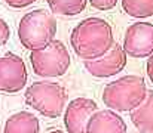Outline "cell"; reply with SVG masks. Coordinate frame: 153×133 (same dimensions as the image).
<instances>
[{
	"label": "cell",
	"instance_id": "12",
	"mask_svg": "<svg viewBox=\"0 0 153 133\" xmlns=\"http://www.w3.org/2000/svg\"><path fill=\"white\" fill-rule=\"evenodd\" d=\"M40 123L36 115L28 111H19L10 115L3 127V133H39Z\"/></svg>",
	"mask_w": 153,
	"mask_h": 133
},
{
	"label": "cell",
	"instance_id": "1",
	"mask_svg": "<svg viewBox=\"0 0 153 133\" xmlns=\"http://www.w3.org/2000/svg\"><path fill=\"white\" fill-rule=\"evenodd\" d=\"M114 42L111 25L98 16L82 19L70 34V46L82 61H94L105 55Z\"/></svg>",
	"mask_w": 153,
	"mask_h": 133
},
{
	"label": "cell",
	"instance_id": "18",
	"mask_svg": "<svg viewBox=\"0 0 153 133\" xmlns=\"http://www.w3.org/2000/svg\"><path fill=\"white\" fill-rule=\"evenodd\" d=\"M146 73H147V77L149 80L152 82L153 85V53L147 58V64H146Z\"/></svg>",
	"mask_w": 153,
	"mask_h": 133
},
{
	"label": "cell",
	"instance_id": "17",
	"mask_svg": "<svg viewBox=\"0 0 153 133\" xmlns=\"http://www.w3.org/2000/svg\"><path fill=\"white\" fill-rule=\"evenodd\" d=\"M36 0H4V3L12 7V9H22V7H27L30 4H33Z\"/></svg>",
	"mask_w": 153,
	"mask_h": 133
},
{
	"label": "cell",
	"instance_id": "13",
	"mask_svg": "<svg viewBox=\"0 0 153 133\" xmlns=\"http://www.w3.org/2000/svg\"><path fill=\"white\" fill-rule=\"evenodd\" d=\"M51 13L61 16H76L86 9L88 0H46Z\"/></svg>",
	"mask_w": 153,
	"mask_h": 133
},
{
	"label": "cell",
	"instance_id": "7",
	"mask_svg": "<svg viewBox=\"0 0 153 133\" xmlns=\"http://www.w3.org/2000/svg\"><path fill=\"white\" fill-rule=\"evenodd\" d=\"M27 79V67L18 55L7 52L0 56V92L18 93L25 87Z\"/></svg>",
	"mask_w": 153,
	"mask_h": 133
},
{
	"label": "cell",
	"instance_id": "14",
	"mask_svg": "<svg viewBox=\"0 0 153 133\" xmlns=\"http://www.w3.org/2000/svg\"><path fill=\"white\" fill-rule=\"evenodd\" d=\"M123 12L135 19L153 16V0H120Z\"/></svg>",
	"mask_w": 153,
	"mask_h": 133
},
{
	"label": "cell",
	"instance_id": "11",
	"mask_svg": "<svg viewBox=\"0 0 153 133\" xmlns=\"http://www.w3.org/2000/svg\"><path fill=\"white\" fill-rule=\"evenodd\" d=\"M129 118L138 133H153V90H147L144 101L129 111Z\"/></svg>",
	"mask_w": 153,
	"mask_h": 133
},
{
	"label": "cell",
	"instance_id": "3",
	"mask_svg": "<svg viewBox=\"0 0 153 133\" xmlns=\"http://www.w3.org/2000/svg\"><path fill=\"white\" fill-rule=\"evenodd\" d=\"M56 21L53 13L45 9L27 12L18 24V39L27 50H39L55 40Z\"/></svg>",
	"mask_w": 153,
	"mask_h": 133
},
{
	"label": "cell",
	"instance_id": "4",
	"mask_svg": "<svg viewBox=\"0 0 153 133\" xmlns=\"http://www.w3.org/2000/svg\"><path fill=\"white\" fill-rule=\"evenodd\" d=\"M24 101L46 118H58L67 105V90L55 82H36L25 89Z\"/></svg>",
	"mask_w": 153,
	"mask_h": 133
},
{
	"label": "cell",
	"instance_id": "2",
	"mask_svg": "<svg viewBox=\"0 0 153 133\" xmlns=\"http://www.w3.org/2000/svg\"><path fill=\"white\" fill-rule=\"evenodd\" d=\"M147 90L149 89L143 77L129 74L107 83L101 99L108 109L116 112H129L144 101Z\"/></svg>",
	"mask_w": 153,
	"mask_h": 133
},
{
	"label": "cell",
	"instance_id": "19",
	"mask_svg": "<svg viewBox=\"0 0 153 133\" xmlns=\"http://www.w3.org/2000/svg\"><path fill=\"white\" fill-rule=\"evenodd\" d=\"M48 133H65V132H62V130H59V129H52V130H49Z\"/></svg>",
	"mask_w": 153,
	"mask_h": 133
},
{
	"label": "cell",
	"instance_id": "15",
	"mask_svg": "<svg viewBox=\"0 0 153 133\" xmlns=\"http://www.w3.org/2000/svg\"><path fill=\"white\" fill-rule=\"evenodd\" d=\"M119 0H88V3L97 9V10H101V12H107V10H111L113 7H116Z\"/></svg>",
	"mask_w": 153,
	"mask_h": 133
},
{
	"label": "cell",
	"instance_id": "6",
	"mask_svg": "<svg viewBox=\"0 0 153 133\" xmlns=\"http://www.w3.org/2000/svg\"><path fill=\"white\" fill-rule=\"evenodd\" d=\"M122 47L126 56L135 59L149 58L153 53V24L147 21L131 24L125 31Z\"/></svg>",
	"mask_w": 153,
	"mask_h": 133
},
{
	"label": "cell",
	"instance_id": "10",
	"mask_svg": "<svg viewBox=\"0 0 153 133\" xmlns=\"http://www.w3.org/2000/svg\"><path fill=\"white\" fill-rule=\"evenodd\" d=\"M125 120L113 109H97L86 124V133H126Z\"/></svg>",
	"mask_w": 153,
	"mask_h": 133
},
{
	"label": "cell",
	"instance_id": "5",
	"mask_svg": "<svg viewBox=\"0 0 153 133\" xmlns=\"http://www.w3.org/2000/svg\"><path fill=\"white\" fill-rule=\"evenodd\" d=\"M30 64L33 73L43 79L64 76L71 64L67 46L61 40H53L43 49L30 52Z\"/></svg>",
	"mask_w": 153,
	"mask_h": 133
},
{
	"label": "cell",
	"instance_id": "8",
	"mask_svg": "<svg viewBox=\"0 0 153 133\" xmlns=\"http://www.w3.org/2000/svg\"><path fill=\"white\" fill-rule=\"evenodd\" d=\"M126 62H128V56L122 44L114 43L111 49L105 55H102L101 58L94 61H83V67L92 77L108 79L122 73L126 67Z\"/></svg>",
	"mask_w": 153,
	"mask_h": 133
},
{
	"label": "cell",
	"instance_id": "16",
	"mask_svg": "<svg viewBox=\"0 0 153 133\" xmlns=\"http://www.w3.org/2000/svg\"><path fill=\"white\" fill-rule=\"evenodd\" d=\"M9 37H10V28L6 24V21H3L0 18V47H3L4 44L7 43Z\"/></svg>",
	"mask_w": 153,
	"mask_h": 133
},
{
	"label": "cell",
	"instance_id": "9",
	"mask_svg": "<svg viewBox=\"0 0 153 133\" xmlns=\"http://www.w3.org/2000/svg\"><path fill=\"white\" fill-rule=\"evenodd\" d=\"M98 105L91 98H76L64 108V126L67 133H86V124Z\"/></svg>",
	"mask_w": 153,
	"mask_h": 133
}]
</instances>
